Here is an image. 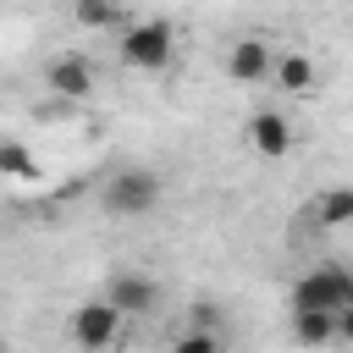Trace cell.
<instances>
[{"mask_svg": "<svg viewBox=\"0 0 353 353\" xmlns=\"http://www.w3.org/2000/svg\"><path fill=\"white\" fill-rule=\"evenodd\" d=\"M99 204H105L110 215H121V221H138V215H149V210L160 204V176H154L149 165H121V171L105 176Z\"/></svg>", "mask_w": 353, "mask_h": 353, "instance_id": "obj_1", "label": "cell"}, {"mask_svg": "<svg viewBox=\"0 0 353 353\" xmlns=\"http://www.w3.org/2000/svg\"><path fill=\"white\" fill-rule=\"evenodd\" d=\"M292 309H314V314H342L353 309V270L342 265H314L292 281Z\"/></svg>", "mask_w": 353, "mask_h": 353, "instance_id": "obj_2", "label": "cell"}, {"mask_svg": "<svg viewBox=\"0 0 353 353\" xmlns=\"http://www.w3.org/2000/svg\"><path fill=\"white\" fill-rule=\"evenodd\" d=\"M171 55H176V33H171L165 17H143V22H132L121 33V61L132 72H165Z\"/></svg>", "mask_w": 353, "mask_h": 353, "instance_id": "obj_3", "label": "cell"}, {"mask_svg": "<svg viewBox=\"0 0 353 353\" xmlns=\"http://www.w3.org/2000/svg\"><path fill=\"white\" fill-rule=\"evenodd\" d=\"M99 298H105L121 320H127V314H154V309H160V281H154L149 270H116Z\"/></svg>", "mask_w": 353, "mask_h": 353, "instance_id": "obj_4", "label": "cell"}, {"mask_svg": "<svg viewBox=\"0 0 353 353\" xmlns=\"http://www.w3.org/2000/svg\"><path fill=\"white\" fill-rule=\"evenodd\" d=\"M116 336H121V314H116L105 298H83V303L72 309V342H77L83 353H105Z\"/></svg>", "mask_w": 353, "mask_h": 353, "instance_id": "obj_5", "label": "cell"}, {"mask_svg": "<svg viewBox=\"0 0 353 353\" xmlns=\"http://www.w3.org/2000/svg\"><path fill=\"white\" fill-rule=\"evenodd\" d=\"M276 50H270V39H259V33H243V39H232L226 44V77L232 83H265V77H276Z\"/></svg>", "mask_w": 353, "mask_h": 353, "instance_id": "obj_6", "label": "cell"}, {"mask_svg": "<svg viewBox=\"0 0 353 353\" xmlns=\"http://www.w3.org/2000/svg\"><path fill=\"white\" fill-rule=\"evenodd\" d=\"M44 88L61 94V99H88V94H94V66H88V55H55L50 72H44Z\"/></svg>", "mask_w": 353, "mask_h": 353, "instance_id": "obj_7", "label": "cell"}, {"mask_svg": "<svg viewBox=\"0 0 353 353\" xmlns=\"http://www.w3.org/2000/svg\"><path fill=\"white\" fill-rule=\"evenodd\" d=\"M248 143H254L259 160H281L292 149V121L281 110H254L248 116Z\"/></svg>", "mask_w": 353, "mask_h": 353, "instance_id": "obj_8", "label": "cell"}, {"mask_svg": "<svg viewBox=\"0 0 353 353\" xmlns=\"http://www.w3.org/2000/svg\"><path fill=\"white\" fill-rule=\"evenodd\" d=\"M276 88L292 94V99H309V94L320 88V66H314L303 50H287V55L276 61Z\"/></svg>", "mask_w": 353, "mask_h": 353, "instance_id": "obj_9", "label": "cell"}, {"mask_svg": "<svg viewBox=\"0 0 353 353\" xmlns=\"http://www.w3.org/2000/svg\"><path fill=\"white\" fill-rule=\"evenodd\" d=\"M303 221L320 226V232L353 226V188H325V193H314V204L303 210Z\"/></svg>", "mask_w": 353, "mask_h": 353, "instance_id": "obj_10", "label": "cell"}, {"mask_svg": "<svg viewBox=\"0 0 353 353\" xmlns=\"http://www.w3.org/2000/svg\"><path fill=\"white\" fill-rule=\"evenodd\" d=\"M72 22H77V28H88V33H99V28H121V33H127V28H132V22H127V11H121V6H110V0H77V6H72Z\"/></svg>", "mask_w": 353, "mask_h": 353, "instance_id": "obj_11", "label": "cell"}, {"mask_svg": "<svg viewBox=\"0 0 353 353\" xmlns=\"http://www.w3.org/2000/svg\"><path fill=\"white\" fill-rule=\"evenodd\" d=\"M292 336L303 347H325L336 342V314H314V309H292Z\"/></svg>", "mask_w": 353, "mask_h": 353, "instance_id": "obj_12", "label": "cell"}, {"mask_svg": "<svg viewBox=\"0 0 353 353\" xmlns=\"http://www.w3.org/2000/svg\"><path fill=\"white\" fill-rule=\"evenodd\" d=\"M171 353H226V347H221V331H193V325H188V331L171 342Z\"/></svg>", "mask_w": 353, "mask_h": 353, "instance_id": "obj_13", "label": "cell"}, {"mask_svg": "<svg viewBox=\"0 0 353 353\" xmlns=\"http://www.w3.org/2000/svg\"><path fill=\"white\" fill-rule=\"evenodd\" d=\"M0 176H39L33 171V154L22 143H0Z\"/></svg>", "mask_w": 353, "mask_h": 353, "instance_id": "obj_14", "label": "cell"}, {"mask_svg": "<svg viewBox=\"0 0 353 353\" xmlns=\"http://www.w3.org/2000/svg\"><path fill=\"white\" fill-rule=\"evenodd\" d=\"M193 331H221V309L215 303H193Z\"/></svg>", "mask_w": 353, "mask_h": 353, "instance_id": "obj_15", "label": "cell"}, {"mask_svg": "<svg viewBox=\"0 0 353 353\" xmlns=\"http://www.w3.org/2000/svg\"><path fill=\"white\" fill-rule=\"evenodd\" d=\"M336 342H347V347H353V309H342V314H336Z\"/></svg>", "mask_w": 353, "mask_h": 353, "instance_id": "obj_16", "label": "cell"}]
</instances>
